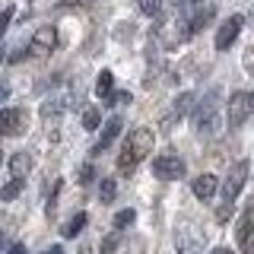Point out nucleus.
<instances>
[{
	"label": "nucleus",
	"instance_id": "nucleus-7",
	"mask_svg": "<svg viewBox=\"0 0 254 254\" xmlns=\"http://www.w3.org/2000/svg\"><path fill=\"white\" fill-rule=\"evenodd\" d=\"M175 245H178V254H200V248H203V238L194 232V226L181 222V226H178V232H175Z\"/></svg>",
	"mask_w": 254,
	"mask_h": 254
},
{
	"label": "nucleus",
	"instance_id": "nucleus-32",
	"mask_svg": "<svg viewBox=\"0 0 254 254\" xmlns=\"http://www.w3.org/2000/svg\"><path fill=\"white\" fill-rule=\"evenodd\" d=\"M0 248H3V242H0Z\"/></svg>",
	"mask_w": 254,
	"mask_h": 254
},
{
	"label": "nucleus",
	"instance_id": "nucleus-4",
	"mask_svg": "<svg viewBox=\"0 0 254 254\" xmlns=\"http://www.w3.org/2000/svg\"><path fill=\"white\" fill-rule=\"evenodd\" d=\"M251 111H254L251 92H235L232 99H229V130H238V127L251 118Z\"/></svg>",
	"mask_w": 254,
	"mask_h": 254
},
{
	"label": "nucleus",
	"instance_id": "nucleus-10",
	"mask_svg": "<svg viewBox=\"0 0 254 254\" xmlns=\"http://www.w3.org/2000/svg\"><path fill=\"white\" fill-rule=\"evenodd\" d=\"M251 222H254V206H245L242 219H238V248H242V254H251Z\"/></svg>",
	"mask_w": 254,
	"mask_h": 254
},
{
	"label": "nucleus",
	"instance_id": "nucleus-22",
	"mask_svg": "<svg viewBox=\"0 0 254 254\" xmlns=\"http://www.w3.org/2000/svg\"><path fill=\"white\" fill-rule=\"evenodd\" d=\"M133 219H137V213H133V210H121V213L115 216V229H127Z\"/></svg>",
	"mask_w": 254,
	"mask_h": 254
},
{
	"label": "nucleus",
	"instance_id": "nucleus-20",
	"mask_svg": "<svg viewBox=\"0 0 254 254\" xmlns=\"http://www.w3.org/2000/svg\"><path fill=\"white\" fill-rule=\"evenodd\" d=\"M137 6H140V13H146V16L162 13V0H137Z\"/></svg>",
	"mask_w": 254,
	"mask_h": 254
},
{
	"label": "nucleus",
	"instance_id": "nucleus-25",
	"mask_svg": "<svg viewBox=\"0 0 254 254\" xmlns=\"http://www.w3.org/2000/svg\"><path fill=\"white\" fill-rule=\"evenodd\" d=\"M10 16H13L10 6H6V10H0V38H3V32H6V22H10Z\"/></svg>",
	"mask_w": 254,
	"mask_h": 254
},
{
	"label": "nucleus",
	"instance_id": "nucleus-11",
	"mask_svg": "<svg viewBox=\"0 0 254 254\" xmlns=\"http://www.w3.org/2000/svg\"><path fill=\"white\" fill-rule=\"evenodd\" d=\"M118 133H121V118H108V121L102 124V137H99V143H95V153L108 149L111 143L118 140Z\"/></svg>",
	"mask_w": 254,
	"mask_h": 254
},
{
	"label": "nucleus",
	"instance_id": "nucleus-19",
	"mask_svg": "<svg viewBox=\"0 0 254 254\" xmlns=\"http://www.w3.org/2000/svg\"><path fill=\"white\" fill-rule=\"evenodd\" d=\"M99 124H102L99 108H86L83 111V127H86V130H99Z\"/></svg>",
	"mask_w": 254,
	"mask_h": 254
},
{
	"label": "nucleus",
	"instance_id": "nucleus-23",
	"mask_svg": "<svg viewBox=\"0 0 254 254\" xmlns=\"http://www.w3.org/2000/svg\"><path fill=\"white\" fill-rule=\"evenodd\" d=\"M232 210H235V203L222 200V206H219V210H216V222H226L229 216H232Z\"/></svg>",
	"mask_w": 254,
	"mask_h": 254
},
{
	"label": "nucleus",
	"instance_id": "nucleus-2",
	"mask_svg": "<svg viewBox=\"0 0 254 254\" xmlns=\"http://www.w3.org/2000/svg\"><path fill=\"white\" fill-rule=\"evenodd\" d=\"M194 130L200 133V137H213V133L219 130V115H216V102L206 99L197 105L194 111Z\"/></svg>",
	"mask_w": 254,
	"mask_h": 254
},
{
	"label": "nucleus",
	"instance_id": "nucleus-18",
	"mask_svg": "<svg viewBox=\"0 0 254 254\" xmlns=\"http://www.w3.org/2000/svg\"><path fill=\"white\" fill-rule=\"evenodd\" d=\"M115 194H118V185H115V178H102V188H99V197H102V203H111V200H115Z\"/></svg>",
	"mask_w": 254,
	"mask_h": 254
},
{
	"label": "nucleus",
	"instance_id": "nucleus-12",
	"mask_svg": "<svg viewBox=\"0 0 254 254\" xmlns=\"http://www.w3.org/2000/svg\"><path fill=\"white\" fill-rule=\"evenodd\" d=\"M190 188H194V197H200V200H210V197L216 194V188H219V178L206 172V175H200V178H194V185H190Z\"/></svg>",
	"mask_w": 254,
	"mask_h": 254
},
{
	"label": "nucleus",
	"instance_id": "nucleus-27",
	"mask_svg": "<svg viewBox=\"0 0 254 254\" xmlns=\"http://www.w3.org/2000/svg\"><path fill=\"white\" fill-rule=\"evenodd\" d=\"M10 254H29V251L22 248V245H13V248H10Z\"/></svg>",
	"mask_w": 254,
	"mask_h": 254
},
{
	"label": "nucleus",
	"instance_id": "nucleus-5",
	"mask_svg": "<svg viewBox=\"0 0 254 254\" xmlns=\"http://www.w3.org/2000/svg\"><path fill=\"white\" fill-rule=\"evenodd\" d=\"M26 127H29V111H22V108L0 111V137H19Z\"/></svg>",
	"mask_w": 254,
	"mask_h": 254
},
{
	"label": "nucleus",
	"instance_id": "nucleus-6",
	"mask_svg": "<svg viewBox=\"0 0 254 254\" xmlns=\"http://www.w3.org/2000/svg\"><path fill=\"white\" fill-rule=\"evenodd\" d=\"M153 172H156V178H162V181H178V178H185V159L156 156L153 159Z\"/></svg>",
	"mask_w": 254,
	"mask_h": 254
},
{
	"label": "nucleus",
	"instance_id": "nucleus-14",
	"mask_svg": "<svg viewBox=\"0 0 254 254\" xmlns=\"http://www.w3.org/2000/svg\"><path fill=\"white\" fill-rule=\"evenodd\" d=\"M111 89H115V73H111V70H102L99 79H95V95H99V99H105Z\"/></svg>",
	"mask_w": 254,
	"mask_h": 254
},
{
	"label": "nucleus",
	"instance_id": "nucleus-24",
	"mask_svg": "<svg viewBox=\"0 0 254 254\" xmlns=\"http://www.w3.org/2000/svg\"><path fill=\"white\" fill-rule=\"evenodd\" d=\"M92 178H95V169L92 165H83V169H79V185H89Z\"/></svg>",
	"mask_w": 254,
	"mask_h": 254
},
{
	"label": "nucleus",
	"instance_id": "nucleus-31",
	"mask_svg": "<svg viewBox=\"0 0 254 254\" xmlns=\"http://www.w3.org/2000/svg\"><path fill=\"white\" fill-rule=\"evenodd\" d=\"M190 3H200V0H190Z\"/></svg>",
	"mask_w": 254,
	"mask_h": 254
},
{
	"label": "nucleus",
	"instance_id": "nucleus-30",
	"mask_svg": "<svg viewBox=\"0 0 254 254\" xmlns=\"http://www.w3.org/2000/svg\"><path fill=\"white\" fill-rule=\"evenodd\" d=\"M0 165H3V146H0Z\"/></svg>",
	"mask_w": 254,
	"mask_h": 254
},
{
	"label": "nucleus",
	"instance_id": "nucleus-9",
	"mask_svg": "<svg viewBox=\"0 0 254 254\" xmlns=\"http://www.w3.org/2000/svg\"><path fill=\"white\" fill-rule=\"evenodd\" d=\"M242 16H229L226 22L219 26V32H216V51H229V45L238 38V32H242Z\"/></svg>",
	"mask_w": 254,
	"mask_h": 254
},
{
	"label": "nucleus",
	"instance_id": "nucleus-21",
	"mask_svg": "<svg viewBox=\"0 0 254 254\" xmlns=\"http://www.w3.org/2000/svg\"><path fill=\"white\" fill-rule=\"evenodd\" d=\"M118 242H121V229H115L111 235H105V238H102V254H111V251L118 248Z\"/></svg>",
	"mask_w": 254,
	"mask_h": 254
},
{
	"label": "nucleus",
	"instance_id": "nucleus-28",
	"mask_svg": "<svg viewBox=\"0 0 254 254\" xmlns=\"http://www.w3.org/2000/svg\"><path fill=\"white\" fill-rule=\"evenodd\" d=\"M48 254H64V248H61V245H54V248L48 251Z\"/></svg>",
	"mask_w": 254,
	"mask_h": 254
},
{
	"label": "nucleus",
	"instance_id": "nucleus-8",
	"mask_svg": "<svg viewBox=\"0 0 254 254\" xmlns=\"http://www.w3.org/2000/svg\"><path fill=\"white\" fill-rule=\"evenodd\" d=\"M58 45V32H54L51 26H42L32 35V42H29V51L35 54V58H45V54H51V48Z\"/></svg>",
	"mask_w": 254,
	"mask_h": 254
},
{
	"label": "nucleus",
	"instance_id": "nucleus-29",
	"mask_svg": "<svg viewBox=\"0 0 254 254\" xmlns=\"http://www.w3.org/2000/svg\"><path fill=\"white\" fill-rule=\"evenodd\" d=\"M210 254H232L229 248H216V251H210Z\"/></svg>",
	"mask_w": 254,
	"mask_h": 254
},
{
	"label": "nucleus",
	"instance_id": "nucleus-17",
	"mask_svg": "<svg viewBox=\"0 0 254 254\" xmlns=\"http://www.w3.org/2000/svg\"><path fill=\"white\" fill-rule=\"evenodd\" d=\"M190 108H194V92H181L178 99H175V115L181 118V115H188Z\"/></svg>",
	"mask_w": 254,
	"mask_h": 254
},
{
	"label": "nucleus",
	"instance_id": "nucleus-1",
	"mask_svg": "<svg viewBox=\"0 0 254 254\" xmlns=\"http://www.w3.org/2000/svg\"><path fill=\"white\" fill-rule=\"evenodd\" d=\"M153 143H156V133L149 127H137V130L127 133V143H124V153L118 156V169L121 172H130L137 162H143L149 153H153Z\"/></svg>",
	"mask_w": 254,
	"mask_h": 254
},
{
	"label": "nucleus",
	"instance_id": "nucleus-13",
	"mask_svg": "<svg viewBox=\"0 0 254 254\" xmlns=\"http://www.w3.org/2000/svg\"><path fill=\"white\" fill-rule=\"evenodd\" d=\"M22 188H26V175H13V181H6V185L0 188V200H13V197H19Z\"/></svg>",
	"mask_w": 254,
	"mask_h": 254
},
{
	"label": "nucleus",
	"instance_id": "nucleus-16",
	"mask_svg": "<svg viewBox=\"0 0 254 254\" xmlns=\"http://www.w3.org/2000/svg\"><path fill=\"white\" fill-rule=\"evenodd\" d=\"M86 219H89V216H86V213H76V216H73V219H70V222H67V226H64V235H67V238H76L79 232H83V226H86Z\"/></svg>",
	"mask_w": 254,
	"mask_h": 254
},
{
	"label": "nucleus",
	"instance_id": "nucleus-15",
	"mask_svg": "<svg viewBox=\"0 0 254 254\" xmlns=\"http://www.w3.org/2000/svg\"><path fill=\"white\" fill-rule=\"evenodd\" d=\"M10 169H13V175H29L32 172V156L29 153H16L10 159Z\"/></svg>",
	"mask_w": 254,
	"mask_h": 254
},
{
	"label": "nucleus",
	"instance_id": "nucleus-3",
	"mask_svg": "<svg viewBox=\"0 0 254 254\" xmlns=\"http://www.w3.org/2000/svg\"><path fill=\"white\" fill-rule=\"evenodd\" d=\"M248 159H238V162L229 169L226 175V185H222V200H229V203H235V197L242 194V188H245V181H248Z\"/></svg>",
	"mask_w": 254,
	"mask_h": 254
},
{
	"label": "nucleus",
	"instance_id": "nucleus-26",
	"mask_svg": "<svg viewBox=\"0 0 254 254\" xmlns=\"http://www.w3.org/2000/svg\"><path fill=\"white\" fill-rule=\"evenodd\" d=\"M6 99H10V86L0 83V102H6Z\"/></svg>",
	"mask_w": 254,
	"mask_h": 254
}]
</instances>
